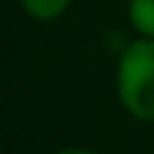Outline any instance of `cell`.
I'll return each instance as SVG.
<instances>
[{"label":"cell","mask_w":154,"mask_h":154,"mask_svg":"<svg viewBox=\"0 0 154 154\" xmlns=\"http://www.w3.org/2000/svg\"><path fill=\"white\" fill-rule=\"evenodd\" d=\"M22 3V8L32 16V19H38V22H49V19H57L68 5H70V0H19Z\"/></svg>","instance_id":"cell-3"},{"label":"cell","mask_w":154,"mask_h":154,"mask_svg":"<svg viewBox=\"0 0 154 154\" xmlns=\"http://www.w3.org/2000/svg\"><path fill=\"white\" fill-rule=\"evenodd\" d=\"M127 14H130V24L143 38H154V0H130Z\"/></svg>","instance_id":"cell-2"},{"label":"cell","mask_w":154,"mask_h":154,"mask_svg":"<svg viewBox=\"0 0 154 154\" xmlns=\"http://www.w3.org/2000/svg\"><path fill=\"white\" fill-rule=\"evenodd\" d=\"M116 92L130 116L154 122V38L125 46L116 68Z\"/></svg>","instance_id":"cell-1"},{"label":"cell","mask_w":154,"mask_h":154,"mask_svg":"<svg viewBox=\"0 0 154 154\" xmlns=\"http://www.w3.org/2000/svg\"><path fill=\"white\" fill-rule=\"evenodd\" d=\"M57 154H95L89 149H81V146H68V149H60Z\"/></svg>","instance_id":"cell-4"}]
</instances>
